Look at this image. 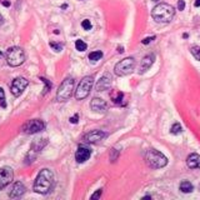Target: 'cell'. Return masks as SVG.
I'll return each instance as SVG.
<instances>
[{"label":"cell","instance_id":"6da1fadb","mask_svg":"<svg viewBox=\"0 0 200 200\" xmlns=\"http://www.w3.org/2000/svg\"><path fill=\"white\" fill-rule=\"evenodd\" d=\"M53 183H54V175H53L51 170L43 169L38 174L36 180L34 183V191L39 194H46L51 189Z\"/></svg>","mask_w":200,"mask_h":200},{"label":"cell","instance_id":"7a4b0ae2","mask_svg":"<svg viewBox=\"0 0 200 200\" xmlns=\"http://www.w3.org/2000/svg\"><path fill=\"white\" fill-rule=\"evenodd\" d=\"M174 14H175V9L173 8L170 4H166V3L158 4L151 11V16L158 23H169V21H171V19L174 18Z\"/></svg>","mask_w":200,"mask_h":200},{"label":"cell","instance_id":"3957f363","mask_svg":"<svg viewBox=\"0 0 200 200\" xmlns=\"http://www.w3.org/2000/svg\"><path fill=\"white\" fill-rule=\"evenodd\" d=\"M145 159H146V163H148V165L150 168H153V169L164 168L168 164L166 156L163 153H160L159 150H155V149H150V150L146 151Z\"/></svg>","mask_w":200,"mask_h":200},{"label":"cell","instance_id":"277c9868","mask_svg":"<svg viewBox=\"0 0 200 200\" xmlns=\"http://www.w3.org/2000/svg\"><path fill=\"white\" fill-rule=\"evenodd\" d=\"M74 79L73 78H66L64 82L60 84L58 91H56V100L58 101H66L71 95L74 90Z\"/></svg>","mask_w":200,"mask_h":200},{"label":"cell","instance_id":"5b68a950","mask_svg":"<svg viewBox=\"0 0 200 200\" xmlns=\"http://www.w3.org/2000/svg\"><path fill=\"white\" fill-rule=\"evenodd\" d=\"M25 60V53L19 46H13L6 50V61L10 66H19Z\"/></svg>","mask_w":200,"mask_h":200},{"label":"cell","instance_id":"8992f818","mask_svg":"<svg viewBox=\"0 0 200 200\" xmlns=\"http://www.w3.org/2000/svg\"><path fill=\"white\" fill-rule=\"evenodd\" d=\"M93 84H94V78L93 76H85L83 78L82 80H80V83L75 90V98L78 100H83L85 99L88 95H89V93L93 88Z\"/></svg>","mask_w":200,"mask_h":200},{"label":"cell","instance_id":"52a82bcc","mask_svg":"<svg viewBox=\"0 0 200 200\" xmlns=\"http://www.w3.org/2000/svg\"><path fill=\"white\" fill-rule=\"evenodd\" d=\"M135 68V60L134 58H125L123 60H120L114 68V71L118 76H125L133 73Z\"/></svg>","mask_w":200,"mask_h":200},{"label":"cell","instance_id":"ba28073f","mask_svg":"<svg viewBox=\"0 0 200 200\" xmlns=\"http://www.w3.org/2000/svg\"><path fill=\"white\" fill-rule=\"evenodd\" d=\"M44 128H45L44 122H42L39 119H33V120H29L26 124H24L23 133H25V134H35V133L44 130Z\"/></svg>","mask_w":200,"mask_h":200},{"label":"cell","instance_id":"9c48e42d","mask_svg":"<svg viewBox=\"0 0 200 200\" xmlns=\"http://www.w3.org/2000/svg\"><path fill=\"white\" fill-rule=\"evenodd\" d=\"M29 82L25 78H16L14 79V82L11 83V93L14 96H20L23 94V91L25 90V88L28 86Z\"/></svg>","mask_w":200,"mask_h":200},{"label":"cell","instance_id":"30bf717a","mask_svg":"<svg viewBox=\"0 0 200 200\" xmlns=\"http://www.w3.org/2000/svg\"><path fill=\"white\" fill-rule=\"evenodd\" d=\"M14 178V171L9 166H4L0 169V190L4 189L6 185H9Z\"/></svg>","mask_w":200,"mask_h":200},{"label":"cell","instance_id":"8fae6325","mask_svg":"<svg viewBox=\"0 0 200 200\" xmlns=\"http://www.w3.org/2000/svg\"><path fill=\"white\" fill-rule=\"evenodd\" d=\"M111 83H113V78L109 73H106L104 74L99 80H98V83H96V90L98 91H104L106 89H109L111 86Z\"/></svg>","mask_w":200,"mask_h":200},{"label":"cell","instance_id":"7c38bea8","mask_svg":"<svg viewBox=\"0 0 200 200\" xmlns=\"http://www.w3.org/2000/svg\"><path fill=\"white\" fill-rule=\"evenodd\" d=\"M106 136V134L104 131H101V130H93V131H90V133H88V134L84 136V140L86 141V143H90V144H94V143H98V141H100L103 138H105Z\"/></svg>","mask_w":200,"mask_h":200},{"label":"cell","instance_id":"4fadbf2b","mask_svg":"<svg viewBox=\"0 0 200 200\" xmlns=\"http://www.w3.org/2000/svg\"><path fill=\"white\" fill-rule=\"evenodd\" d=\"M91 155V150L86 146H80V148L76 150V154H75V159L78 163H85L86 160L90 158Z\"/></svg>","mask_w":200,"mask_h":200},{"label":"cell","instance_id":"5bb4252c","mask_svg":"<svg viewBox=\"0 0 200 200\" xmlns=\"http://www.w3.org/2000/svg\"><path fill=\"white\" fill-rule=\"evenodd\" d=\"M90 106H91V109L94 111L103 113V111L106 110V108H108V104H106V101L103 100L101 98H94L91 100V103H90Z\"/></svg>","mask_w":200,"mask_h":200},{"label":"cell","instance_id":"9a60e30c","mask_svg":"<svg viewBox=\"0 0 200 200\" xmlns=\"http://www.w3.org/2000/svg\"><path fill=\"white\" fill-rule=\"evenodd\" d=\"M154 59H155V56L153 54H149V55L144 56L143 60H141V64H140V68H139V74H143L146 70H149L150 66L154 64Z\"/></svg>","mask_w":200,"mask_h":200},{"label":"cell","instance_id":"2e32d148","mask_svg":"<svg viewBox=\"0 0 200 200\" xmlns=\"http://www.w3.org/2000/svg\"><path fill=\"white\" fill-rule=\"evenodd\" d=\"M25 186L21 181H16L14 185H13V188H11V191H10V198H20L21 195H24L25 193Z\"/></svg>","mask_w":200,"mask_h":200},{"label":"cell","instance_id":"e0dca14e","mask_svg":"<svg viewBox=\"0 0 200 200\" xmlns=\"http://www.w3.org/2000/svg\"><path fill=\"white\" fill-rule=\"evenodd\" d=\"M186 164L191 169H200V155L199 154H190L186 159Z\"/></svg>","mask_w":200,"mask_h":200},{"label":"cell","instance_id":"ac0fdd59","mask_svg":"<svg viewBox=\"0 0 200 200\" xmlns=\"http://www.w3.org/2000/svg\"><path fill=\"white\" fill-rule=\"evenodd\" d=\"M46 144H48V140H46V139H38L36 141L33 143L31 150H33V151H40Z\"/></svg>","mask_w":200,"mask_h":200},{"label":"cell","instance_id":"d6986e66","mask_svg":"<svg viewBox=\"0 0 200 200\" xmlns=\"http://www.w3.org/2000/svg\"><path fill=\"white\" fill-rule=\"evenodd\" d=\"M193 189H194V186H193V184L190 183V181H183L181 184H180V190L183 191V193H191L193 191Z\"/></svg>","mask_w":200,"mask_h":200},{"label":"cell","instance_id":"ffe728a7","mask_svg":"<svg viewBox=\"0 0 200 200\" xmlns=\"http://www.w3.org/2000/svg\"><path fill=\"white\" fill-rule=\"evenodd\" d=\"M103 58V53L101 51H93V53H90L89 54V59L91 60V61H98V60H100Z\"/></svg>","mask_w":200,"mask_h":200},{"label":"cell","instance_id":"44dd1931","mask_svg":"<svg viewBox=\"0 0 200 200\" xmlns=\"http://www.w3.org/2000/svg\"><path fill=\"white\" fill-rule=\"evenodd\" d=\"M181 131H183V128H181V125L179 123H174V124H173V126H171V129H170V133H171V134H174V135L180 134Z\"/></svg>","mask_w":200,"mask_h":200},{"label":"cell","instance_id":"7402d4cb","mask_svg":"<svg viewBox=\"0 0 200 200\" xmlns=\"http://www.w3.org/2000/svg\"><path fill=\"white\" fill-rule=\"evenodd\" d=\"M111 98H113L115 104H120L122 100H123V98H124V94L123 93H120V91H116V95H115V93H111Z\"/></svg>","mask_w":200,"mask_h":200},{"label":"cell","instance_id":"603a6c76","mask_svg":"<svg viewBox=\"0 0 200 200\" xmlns=\"http://www.w3.org/2000/svg\"><path fill=\"white\" fill-rule=\"evenodd\" d=\"M190 51H191L193 56H194L196 60H199V61H200V46H198V45H194V46H191Z\"/></svg>","mask_w":200,"mask_h":200},{"label":"cell","instance_id":"cb8c5ba5","mask_svg":"<svg viewBox=\"0 0 200 200\" xmlns=\"http://www.w3.org/2000/svg\"><path fill=\"white\" fill-rule=\"evenodd\" d=\"M75 48H76V50H79V51H84V50H86V44L83 42V40H76L75 42Z\"/></svg>","mask_w":200,"mask_h":200},{"label":"cell","instance_id":"d4e9b609","mask_svg":"<svg viewBox=\"0 0 200 200\" xmlns=\"http://www.w3.org/2000/svg\"><path fill=\"white\" fill-rule=\"evenodd\" d=\"M0 105L3 108H6V104H5V94H4V90L0 88Z\"/></svg>","mask_w":200,"mask_h":200},{"label":"cell","instance_id":"484cf974","mask_svg":"<svg viewBox=\"0 0 200 200\" xmlns=\"http://www.w3.org/2000/svg\"><path fill=\"white\" fill-rule=\"evenodd\" d=\"M82 26H83V29H84V30H90V29H91V23H90V20H88V19L83 20Z\"/></svg>","mask_w":200,"mask_h":200},{"label":"cell","instance_id":"4316f807","mask_svg":"<svg viewBox=\"0 0 200 200\" xmlns=\"http://www.w3.org/2000/svg\"><path fill=\"white\" fill-rule=\"evenodd\" d=\"M101 193H103V190H101V189H99L96 193H94V194L91 195V199H93V200H94V199H99V198H100V195H101Z\"/></svg>","mask_w":200,"mask_h":200},{"label":"cell","instance_id":"83f0119b","mask_svg":"<svg viewBox=\"0 0 200 200\" xmlns=\"http://www.w3.org/2000/svg\"><path fill=\"white\" fill-rule=\"evenodd\" d=\"M185 8V2L184 0H179L178 2V10H184Z\"/></svg>","mask_w":200,"mask_h":200},{"label":"cell","instance_id":"f1b7e54d","mask_svg":"<svg viewBox=\"0 0 200 200\" xmlns=\"http://www.w3.org/2000/svg\"><path fill=\"white\" fill-rule=\"evenodd\" d=\"M50 46H51V48H54L56 51H60V50H61V48H63L61 45H59V44H55V43H50Z\"/></svg>","mask_w":200,"mask_h":200},{"label":"cell","instance_id":"f546056e","mask_svg":"<svg viewBox=\"0 0 200 200\" xmlns=\"http://www.w3.org/2000/svg\"><path fill=\"white\" fill-rule=\"evenodd\" d=\"M155 39V36H150V38H145L144 40H143V44H149L151 40H154Z\"/></svg>","mask_w":200,"mask_h":200},{"label":"cell","instance_id":"4dcf8cb0","mask_svg":"<svg viewBox=\"0 0 200 200\" xmlns=\"http://www.w3.org/2000/svg\"><path fill=\"white\" fill-rule=\"evenodd\" d=\"M78 119H79V115H78V114H76V115H74V116H71V118H70V123L76 124V123H78Z\"/></svg>","mask_w":200,"mask_h":200},{"label":"cell","instance_id":"1f68e13d","mask_svg":"<svg viewBox=\"0 0 200 200\" xmlns=\"http://www.w3.org/2000/svg\"><path fill=\"white\" fill-rule=\"evenodd\" d=\"M194 5H195L196 8H199V6H200V0H195V3H194Z\"/></svg>","mask_w":200,"mask_h":200},{"label":"cell","instance_id":"d6a6232c","mask_svg":"<svg viewBox=\"0 0 200 200\" xmlns=\"http://www.w3.org/2000/svg\"><path fill=\"white\" fill-rule=\"evenodd\" d=\"M3 23H4V19H3V15L0 14V25H3Z\"/></svg>","mask_w":200,"mask_h":200},{"label":"cell","instance_id":"836d02e7","mask_svg":"<svg viewBox=\"0 0 200 200\" xmlns=\"http://www.w3.org/2000/svg\"><path fill=\"white\" fill-rule=\"evenodd\" d=\"M3 4H4L5 6H9V5H10V3H9V2H3Z\"/></svg>","mask_w":200,"mask_h":200}]
</instances>
